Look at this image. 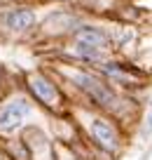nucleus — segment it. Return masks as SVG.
<instances>
[{
  "mask_svg": "<svg viewBox=\"0 0 152 160\" xmlns=\"http://www.w3.org/2000/svg\"><path fill=\"white\" fill-rule=\"evenodd\" d=\"M56 78L63 82L66 90L75 92V97L80 99V106L110 115L117 122H122L124 127L131 118H138V106L133 97L110 85L96 68L61 61L56 66Z\"/></svg>",
  "mask_w": 152,
  "mask_h": 160,
  "instance_id": "nucleus-1",
  "label": "nucleus"
},
{
  "mask_svg": "<svg viewBox=\"0 0 152 160\" xmlns=\"http://www.w3.org/2000/svg\"><path fill=\"white\" fill-rule=\"evenodd\" d=\"M70 118L75 120L77 125V132L94 151L101 160H119L122 153L127 151V137L129 130L117 122L115 118L105 113H98V111H91L87 106H75L70 111Z\"/></svg>",
  "mask_w": 152,
  "mask_h": 160,
  "instance_id": "nucleus-2",
  "label": "nucleus"
},
{
  "mask_svg": "<svg viewBox=\"0 0 152 160\" xmlns=\"http://www.w3.org/2000/svg\"><path fill=\"white\" fill-rule=\"evenodd\" d=\"M61 54H63V61H68V64L98 68L105 59L115 57L110 26L84 19L70 33V38H66V45L61 50Z\"/></svg>",
  "mask_w": 152,
  "mask_h": 160,
  "instance_id": "nucleus-3",
  "label": "nucleus"
},
{
  "mask_svg": "<svg viewBox=\"0 0 152 160\" xmlns=\"http://www.w3.org/2000/svg\"><path fill=\"white\" fill-rule=\"evenodd\" d=\"M21 90L30 97V101L40 111H44L52 118H63L73 111V99H70L68 90L56 75L47 73V71H26L21 75Z\"/></svg>",
  "mask_w": 152,
  "mask_h": 160,
  "instance_id": "nucleus-4",
  "label": "nucleus"
},
{
  "mask_svg": "<svg viewBox=\"0 0 152 160\" xmlns=\"http://www.w3.org/2000/svg\"><path fill=\"white\" fill-rule=\"evenodd\" d=\"M38 106L30 101V97L24 90H7L0 97V139L16 137L24 132L28 122H33V115Z\"/></svg>",
  "mask_w": 152,
  "mask_h": 160,
  "instance_id": "nucleus-5",
  "label": "nucleus"
},
{
  "mask_svg": "<svg viewBox=\"0 0 152 160\" xmlns=\"http://www.w3.org/2000/svg\"><path fill=\"white\" fill-rule=\"evenodd\" d=\"M98 73L108 80L110 85H115L117 90L127 92V94H133V92H140L147 87V73L140 68V66L131 64L127 59H119V57H110L103 64L98 66Z\"/></svg>",
  "mask_w": 152,
  "mask_h": 160,
  "instance_id": "nucleus-6",
  "label": "nucleus"
},
{
  "mask_svg": "<svg viewBox=\"0 0 152 160\" xmlns=\"http://www.w3.org/2000/svg\"><path fill=\"white\" fill-rule=\"evenodd\" d=\"M40 26V17L30 2H10L0 5V31L7 38H28Z\"/></svg>",
  "mask_w": 152,
  "mask_h": 160,
  "instance_id": "nucleus-7",
  "label": "nucleus"
},
{
  "mask_svg": "<svg viewBox=\"0 0 152 160\" xmlns=\"http://www.w3.org/2000/svg\"><path fill=\"white\" fill-rule=\"evenodd\" d=\"M84 21V17L80 14L77 10H56L49 12L42 21H40L38 31L52 35V38H70L75 28Z\"/></svg>",
  "mask_w": 152,
  "mask_h": 160,
  "instance_id": "nucleus-8",
  "label": "nucleus"
},
{
  "mask_svg": "<svg viewBox=\"0 0 152 160\" xmlns=\"http://www.w3.org/2000/svg\"><path fill=\"white\" fill-rule=\"evenodd\" d=\"M26 146L30 148L33 160H54V137L38 122H28L21 132Z\"/></svg>",
  "mask_w": 152,
  "mask_h": 160,
  "instance_id": "nucleus-9",
  "label": "nucleus"
},
{
  "mask_svg": "<svg viewBox=\"0 0 152 160\" xmlns=\"http://www.w3.org/2000/svg\"><path fill=\"white\" fill-rule=\"evenodd\" d=\"M0 148L5 153V160H33L30 148L26 146L24 137H7V139H0Z\"/></svg>",
  "mask_w": 152,
  "mask_h": 160,
  "instance_id": "nucleus-10",
  "label": "nucleus"
},
{
  "mask_svg": "<svg viewBox=\"0 0 152 160\" xmlns=\"http://www.w3.org/2000/svg\"><path fill=\"white\" fill-rule=\"evenodd\" d=\"M138 139H140V144H150L152 141V101L138 115Z\"/></svg>",
  "mask_w": 152,
  "mask_h": 160,
  "instance_id": "nucleus-11",
  "label": "nucleus"
},
{
  "mask_svg": "<svg viewBox=\"0 0 152 160\" xmlns=\"http://www.w3.org/2000/svg\"><path fill=\"white\" fill-rule=\"evenodd\" d=\"M5 92H7V87H5V68L0 66V97L5 94Z\"/></svg>",
  "mask_w": 152,
  "mask_h": 160,
  "instance_id": "nucleus-12",
  "label": "nucleus"
},
{
  "mask_svg": "<svg viewBox=\"0 0 152 160\" xmlns=\"http://www.w3.org/2000/svg\"><path fill=\"white\" fill-rule=\"evenodd\" d=\"M10 2H21V0H0V5H10Z\"/></svg>",
  "mask_w": 152,
  "mask_h": 160,
  "instance_id": "nucleus-13",
  "label": "nucleus"
},
{
  "mask_svg": "<svg viewBox=\"0 0 152 160\" xmlns=\"http://www.w3.org/2000/svg\"><path fill=\"white\" fill-rule=\"evenodd\" d=\"M0 160H5V153H2V148H0Z\"/></svg>",
  "mask_w": 152,
  "mask_h": 160,
  "instance_id": "nucleus-14",
  "label": "nucleus"
},
{
  "mask_svg": "<svg viewBox=\"0 0 152 160\" xmlns=\"http://www.w3.org/2000/svg\"><path fill=\"white\" fill-rule=\"evenodd\" d=\"M140 160H147V155H143V158H140Z\"/></svg>",
  "mask_w": 152,
  "mask_h": 160,
  "instance_id": "nucleus-15",
  "label": "nucleus"
}]
</instances>
